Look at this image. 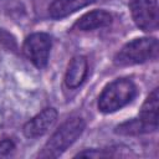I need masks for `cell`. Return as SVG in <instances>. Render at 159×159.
I'll return each mask as SVG.
<instances>
[{"mask_svg": "<svg viewBox=\"0 0 159 159\" xmlns=\"http://www.w3.org/2000/svg\"><path fill=\"white\" fill-rule=\"evenodd\" d=\"M94 1L96 0H53L48 6V15L52 19H63Z\"/></svg>", "mask_w": 159, "mask_h": 159, "instance_id": "10", "label": "cell"}, {"mask_svg": "<svg viewBox=\"0 0 159 159\" xmlns=\"http://www.w3.org/2000/svg\"><path fill=\"white\" fill-rule=\"evenodd\" d=\"M86 122L81 117H73L63 122L39 153V158L48 159L60 157L68 147H71L77 138L83 133Z\"/></svg>", "mask_w": 159, "mask_h": 159, "instance_id": "1", "label": "cell"}, {"mask_svg": "<svg viewBox=\"0 0 159 159\" xmlns=\"http://www.w3.org/2000/svg\"><path fill=\"white\" fill-rule=\"evenodd\" d=\"M137 96V86L129 78H117L108 83L98 97V109L102 113H113L129 104Z\"/></svg>", "mask_w": 159, "mask_h": 159, "instance_id": "2", "label": "cell"}, {"mask_svg": "<svg viewBox=\"0 0 159 159\" xmlns=\"http://www.w3.org/2000/svg\"><path fill=\"white\" fill-rule=\"evenodd\" d=\"M88 73V63L84 56H75L66 70L65 75V82L68 88H77L80 87Z\"/></svg>", "mask_w": 159, "mask_h": 159, "instance_id": "9", "label": "cell"}, {"mask_svg": "<svg viewBox=\"0 0 159 159\" xmlns=\"http://www.w3.org/2000/svg\"><path fill=\"white\" fill-rule=\"evenodd\" d=\"M138 119L143 124L145 133L158 129V88H154L142 104Z\"/></svg>", "mask_w": 159, "mask_h": 159, "instance_id": "7", "label": "cell"}, {"mask_svg": "<svg viewBox=\"0 0 159 159\" xmlns=\"http://www.w3.org/2000/svg\"><path fill=\"white\" fill-rule=\"evenodd\" d=\"M57 119V111L52 107L42 109L35 117H32L24 125V135L27 138H39L42 137L48 129L55 124Z\"/></svg>", "mask_w": 159, "mask_h": 159, "instance_id": "6", "label": "cell"}, {"mask_svg": "<svg viewBox=\"0 0 159 159\" xmlns=\"http://www.w3.org/2000/svg\"><path fill=\"white\" fill-rule=\"evenodd\" d=\"M15 149V143L11 139L0 140V155H7Z\"/></svg>", "mask_w": 159, "mask_h": 159, "instance_id": "11", "label": "cell"}, {"mask_svg": "<svg viewBox=\"0 0 159 159\" xmlns=\"http://www.w3.org/2000/svg\"><path fill=\"white\" fill-rule=\"evenodd\" d=\"M129 9L133 21L140 30L150 32L158 29L159 12L157 0H129Z\"/></svg>", "mask_w": 159, "mask_h": 159, "instance_id": "5", "label": "cell"}, {"mask_svg": "<svg viewBox=\"0 0 159 159\" xmlns=\"http://www.w3.org/2000/svg\"><path fill=\"white\" fill-rule=\"evenodd\" d=\"M158 55V40L154 37H139L127 42L114 56L117 66H132L144 63Z\"/></svg>", "mask_w": 159, "mask_h": 159, "instance_id": "3", "label": "cell"}, {"mask_svg": "<svg viewBox=\"0 0 159 159\" xmlns=\"http://www.w3.org/2000/svg\"><path fill=\"white\" fill-rule=\"evenodd\" d=\"M113 17L106 10H93L82 15L75 24L73 29L80 31H93L97 29L107 27L112 24Z\"/></svg>", "mask_w": 159, "mask_h": 159, "instance_id": "8", "label": "cell"}, {"mask_svg": "<svg viewBox=\"0 0 159 159\" xmlns=\"http://www.w3.org/2000/svg\"><path fill=\"white\" fill-rule=\"evenodd\" d=\"M51 46H52V40L48 34L34 32L26 37L22 50L25 56L37 68H43L48 62Z\"/></svg>", "mask_w": 159, "mask_h": 159, "instance_id": "4", "label": "cell"}]
</instances>
